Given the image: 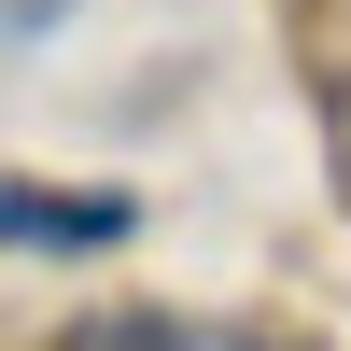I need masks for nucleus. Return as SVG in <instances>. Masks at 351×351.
<instances>
[{"label": "nucleus", "instance_id": "1", "mask_svg": "<svg viewBox=\"0 0 351 351\" xmlns=\"http://www.w3.org/2000/svg\"><path fill=\"white\" fill-rule=\"evenodd\" d=\"M141 197H71V183H0V253H112Z\"/></svg>", "mask_w": 351, "mask_h": 351}, {"label": "nucleus", "instance_id": "2", "mask_svg": "<svg viewBox=\"0 0 351 351\" xmlns=\"http://www.w3.org/2000/svg\"><path fill=\"white\" fill-rule=\"evenodd\" d=\"M56 351H239V337H211V324H183V309H84Z\"/></svg>", "mask_w": 351, "mask_h": 351}, {"label": "nucleus", "instance_id": "3", "mask_svg": "<svg viewBox=\"0 0 351 351\" xmlns=\"http://www.w3.org/2000/svg\"><path fill=\"white\" fill-rule=\"evenodd\" d=\"M43 28H71V0H0V56H14V43H43Z\"/></svg>", "mask_w": 351, "mask_h": 351}]
</instances>
